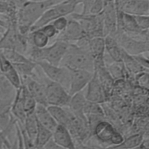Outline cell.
I'll list each match as a JSON object with an SVG mask.
<instances>
[{
    "label": "cell",
    "instance_id": "obj_1",
    "mask_svg": "<svg viewBox=\"0 0 149 149\" xmlns=\"http://www.w3.org/2000/svg\"><path fill=\"white\" fill-rule=\"evenodd\" d=\"M65 0H31L25 2L17 13V29L22 35H27L42 15L51 6Z\"/></svg>",
    "mask_w": 149,
    "mask_h": 149
},
{
    "label": "cell",
    "instance_id": "obj_2",
    "mask_svg": "<svg viewBox=\"0 0 149 149\" xmlns=\"http://www.w3.org/2000/svg\"><path fill=\"white\" fill-rule=\"evenodd\" d=\"M60 66L69 69L94 72V61L88 47V39L83 37L76 43H69Z\"/></svg>",
    "mask_w": 149,
    "mask_h": 149
},
{
    "label": "cell",
    "instance_id": "obj_3",
    "mask_svg": "<svg viewBox=\"0 0 149 149\" xmlns=\"http://www.w3.org/2000/svg\"><path fill=\"white\" fill-rule=\"evenodd\" d=\"M69 44L67 42L55 40L51 45L42 48H38L31 45L27 51L26 56L36 63L44 61L52 65H59Z\"/></svg>",
    "mask_w": 149,
    "mask_h": 149
},
{
    "label": "cell",
    "instance_id": "obj_4",
    "mask_svg": "<svg viewBox=\"0 0 149 149\" xmlns=\"http://www.w3.org/2000/svg\"><path fill=\"white\" fill-rule=\"evenodd\" d=\"M70 15L71 18L79 22L84 31L85 37L87 38L104 37V24L102 13L98 15H83L80 13H72Z\"/></svg>",
    "mask_w": 149,
    "mask_h": 149
},
{
    "label": "cell",
    "instance_id": "obj_5",
    "mask_svg": "<svg viewBox=\"0 0 149 149\" xmlns=\"http://www.w3.org/2000/svg\"><path fill=\"white\" fill-rule=\"evenodd\" d=\"M75 8V6L65 0L51 6L42 15L31 28L30 32L38 29L45 24L51 23L54 20L60 17L70 15L74 12Z\"/></svg>",
    "mask_w": 149,
    "mask_h": 149
},
{
    "label": "cell",
    "instance_id": "obj_6",
    "mask_svg": "<svg viewBox=\"0 0 149 149\" xmlns=\"http://www.w3.org/2000/svg\"><path fill=\"white\" fill-rule=\"evenodd\" d=\"M44 75L50 81L61 84L68 91L70 82V70L60 65H54L46 61L36 63Z\"/></svg>",
    "mask_w": 149,
    "mask_h": 149
},
{
    "label": "cell",
    "instance_id": "obj_7",
    "mask_svg": "<svg viewBox=\"0 0 149 149\" xmlns=\"http://www.w3.org/2000/svg\"><path fill=\"white\" fill-rule=\"evenodd\" d=\"M113 36L123 50L130 55L145 54L149 51V42L132 37L123 31H116Z\"/></svg>",
    "mask_w": 149,
    "mask_h": 149
},
{
    "label": "cell",
    "instance_id": "obj_8",
    "mask_svg": "<svg viewBox=\"0 0 149 149\" xmlns=\"http://www.w3.org/2000/svg\"><path fill=\"white\" fill-rule=\"evenodd\" d=\"M45 83L48 106L68 107L71 98L68 91L61 84L51 81L48 79Z\"/></svg>",
    "mask_w": 149,
    "mask_h": 149
},
{
    "label": "cell",
    "instance_id": "obj_9",
    "mask_svg": "<svg viewBox=\"0 0 149 149\" xmlns=\"http://www.w3.org/2000/svg\"><path fill=\"white\" fill-rule=\"evenodd\" d=\"M104 24V37L113 36L117 31L118 10L115 0L104 3L102 11Z\"/></svg>",
    "mask_w": 149,
    "mask_h": 149
},
{
    "label": "cell",
    "instance_id": "obj_10",
    "mask_svg": "<svg viewBox=\"0 0 149 149\" xmlns=\"http://www.w3.org/2000/svg\"><path fill=\"white\" fill-rule=\"evenodd\" d=\"M70 82L68 92L72 96L83 91L93 76L94 72L84 70L69 69Z\"/></svg>",
    "mask_w": 149,
    "mask_h": 149
},
{
    "label": "cell",
    "instance_id": "obj_11",
    "mask_svg": "<svg viewBox=\"0 0 149 149\" xmlns=\"http://www.w3.org/2000/svg\"><path fill=\"white\" fill-rule=\"evenodd\" d=\"M22 83L23 84L37 104L47 107L46 84L32 77L21 78Z\"/></svg>",
    "mask_w": 149,
    "mask_h": 149
},
{
    "label": "cell",
    "instance_id": "obj_12",
    "mask_svg": "<svg viewBox=\"0 0 149 149\" xmlns=\"http://www.w3.org/2000/svg\"><path fill=\"white\" fill-rule=\"evenodd\" d=\"M85 98L87 101L102 104L106 101L107 96L95 72L87 86Z\"/></svg>",
    "mask_w": 149,
    "mask_h": 149
},
{
    "label": "cell",
    "instance_id": "obj_13",
    "mask_svg": "<svg viewBox=\"0 0 149 149\" xmlns=\"http://www.w3.org/2000/svg\"><path fill=\"white\" fill-rule=\"evenodd\" d=\"M56 37L55 40L70 43V42H77L81 38L85 37V35L79 22L71 18L68 19V23L65 29L59 33Z\"/></svg>",
    "mask_w": 149,
    "mask_h": 149
},
{
    "label": "cell",
    "instance_id": "obj_14",
    "mask_svg": "<svg viewBox=\"0 0 149 149\" xmlns=\"http://www.w3.org/2000/svg\"><path fill=\"white\" fill-rule=\"evenodd\" d=\"M88 47L94 61V70L97 67L105 65L104 56L105 52L104 37H97L88 39Z\"/></svg>",
    "mask_w": 149,
    "mask_h": 149
},
{
    "label": "cell",
    "instance_id": "obj_15",
    "mask_svg": "<svg viewBox=\"0 0 149 149\" xmlns=\"http://www.w3.org/2000/svg\"><path fill=\"white\" fill-rule=\"evenodd\" d=\"M116 131L111 123L103 119L95 126L93 135L100 142L108 144L110 146L112 138Z\"/></svg>",
    "mask_w": 149,
    "mask_h": 149
},
{
    "label": "cell",
    "instance_id": "obj_16",
    "mask_svg": "<svg viewBox=\"0 0 149 149\" xmlns=\"http://www.w3.org/2000/svg\"><path fill=\"white\" fill-rule=\"evenodd\" d=\"M52 139L65 149H76L75 141L70 133L62 125H58L52 132Z\"/></svg>",
    "mask_w": 149,
    "mask_h": 149
},
{
    "label": "cell",
    "instance_id": "obj_17",
    "mask_svg": "<svg viewBox=\"0 0 149 149\" xmlns=\"http://www.w3.org/2000/svg\"><path fill=\"white\" fill-rule=\"evenodd\" d=\"M120 11L133 16L148 15L149 0H128Z\"/></svg>",
    "mask_w": 149,
    "mask_h": 149
},
{
    "label": "cell",
    "instance_id": "obj_18",
    "mask_svg": "<svg viewBox=\"0 0 149 149\" xmlns=\"http://www.w3.org/2000/svg\"><path fill=\"white\" fill-rule=\"evenodd\" d=\"M16 88L0 71V101L2 104L11 105L15 97Z\"/></svg>",
    "mask_w": 149,
    "mask_h": 149
},
{
    "label": "cell",
    "instance_id": "obj_19",
    "mask_svg": "<svg viewBox=\"0 0 149 149\" xmlns=\"http://www.w3.org/2000/svg\"><path fill=\"white\" fill-rule=\"evenodd\" d=\"M34 113L38 122L52 132L58 125L48 111L47 107L37 104Z\"/></svg>",
    "mask_w": 149,
    "mask_h": 149
},
{
    "label": "cell",
    "instance_id": "obj_20",
    "mask_svg": "<svg viewBox=\"0 0 149 149\" xmlns=\"http://www.w3.org/2000/svg\"><path fill=\"white\" fill-rule=\"evenodd\" d=\"M86 99L83 91L76 93L71 96L68 109L77 117L87 120V118L84 113V107Z\"/></svg>",
    "mask_w": 149,
    "mask_h": 149
},
{
    "label": "cell",
    "instance_id": "obj_21",
    "mask_svg": "<svg viewBox=\"0 0 149 149\" xmlns=\"http://www.w3.org/2000/svg\"><path fill=\"white\" fill-rule=\"evenodd\" d=\"M10 113L19 123L23 124L26 115L23 105L21 87L16 89L15 97L10 106Z\"/></svg>",
    "mask_w": 149,
    "mask_h": 149
},
{
    "label": "cell",
    "instance_id": "obj_22",
    "mask_svg": "<svg viewBox=\"0 0 149 149\" xmlns=\"http://www.w3.org/2000/svg\"><path fill=\"white\" fill-rule=\"evenodd\" d=\"M105 54L113 62H121L123 49L120 47L116 39L111 36L104 37Z\"/></svg>",
    "mask_w": 149,
    "mask_h": 149
},
{
    "label": "cell",
    "instance_id": "obj_23",
    "mask_svg": "<svg viewBox=\"0 0 149 149\" xmlns=\"http://www.w3.org/2000/svg\"><path fill=\"white\" fill-rule=\"evenodd\" d=\"M47 108L58 125L68 127L70 122V111L67 107L48 105Z\"/></svg>",
    "mask_w": 149,
    "mask_h": 149
},
{
    "label": "cell",
    "instance_id": "obj_24",
    "mask_svg": "<svg viewBox=\"0 0 149 149\" xmlns=\"http://www.w3.org/2000/svg\"><path fill=\"white\" fill-rule=\"evenodd\" d=\"M144 138L143 134L141 133H135L124 139L119 144L109 146L105 149H134L141 143Z\"/></svg>",
    "mask_w": 149,
    "mask_h": 149
},
{
    "label": "cell",
    "instance_id": "obj_25",
    "mask_svg": "<svg viewBox=\"0 0 149 149\" xmlns=\"http://www.w3.org/2000/svg\"><path fill=\"white\" fill-rule=\"evenodd\" d=\"M22 126L27 137L34 143L38 126V123L34 112L26 115L24 123Z\"/></svg>",
    "mask_w": 149,
    "mask_h": 149
},
{
    "label": "cell",
    "instance_id": "obj_26",
    "mask_svg": "<svg viewBox=\"0 0 149 149\" xmlns=\"http://www.w3.org/2000/svg\"><path fill=\"white\" fill-rule=\"evenodd\" d=\"M52 138V132L44 127L38 123V130L34 144L37 149H42L44 146Z\"/></svg>",
    "mask_w": 149,
    "mask_h": 149
},
{
    "label": "cell",
    "instance_id": "obj_27",
    "mask_svg": "<svg viewBox=\"0 0 149 149\" xmlns=\"http://www.w3.org/2000/svg\"><path fill=\"white\" fill-rule=\"evenodd\" d=\"M28 38L31 45L38 48L47 47L49 41V39L38 29L30 31L28 34Z\"/></svg>",
    "mask_w": 149,
    "mask_h": 149
},
{
    "label": "cell",
    "instance_id": "obj_28",
    "mask_svg": "<svg viewBox=\"0 0 149 149\" xmlns=\"http://www.w3.org/2000/svg\"><path fill=\"white\" fill-rule=\"evenodd\" d=\"M22 95L26 115L34 113L37 106V102L26 87L22 83Z\"/></svg>",
    "mask_w": 149,
    "mask_h": 149
},
{
    "label": "cell",
    "instance_id": "obj_29",
    "mask_svg": "<svg viewBox=\"0 0 149 149\" xmlns=\"http://www.w3.org/2000/svg\"><path fill=\"white\" fill-rule=\"evenodd\" d=\"M122 62H123L126 70H129L130 73L136 74L141 72L148 71L142 68L137 62L134 59L132 55H129L124 51H123Z\"/></svg>",
    "mask_w": 149,
    "mask_h": 149
},
{
    "label": "cell",
    "instance_id": "obj_30",
    "mask_svg": "<svg viewBox=\"0 0 149 149\" xmlns=\"http://www.w3.org/2000/svg\"><path fill=\"white\" fill-rule=\"evenodd\" d=\"M2 50L5 56L12 64L26 63L31 61L26 55L15 49H3Z\"/></svg>",
    "mask_w": 149,
    "mask_h": 149
},
{
    "label": "cell",
    "instance_id": "obj_31",
    "mask_svg": "<svg viewBox=\"0 0 149 149\" xmlns=\"http://www.w3.org/2000/svg\"><path fill=\"white\" fill-rule=\"evenodd\" d=\"M106 67L113 80H120L125 77L126 69L122 61L112 62Z\"/></svg>",
    "mask_w": 149,
    "mask_h": 149
},
{
    "label": "cell",
    "instance_id": "obj_32",
    "mask_svg": "<svg viewBox=\"0 0 149 149\" xmlns=\"http://www.w3.org/2000/svg\"><path fill=\"white\" fill-rule=\"evenodd\" d=\"M84 113L86 116L88 115L104 116V115L103 109L101 107L100 104L89 101L87 100L84 107Z\"/></svg>",
    "mask_w": 149,
    "mask_h": 149
},
{
    "label": "cell",
    "instance_id": "obj_33",
    "mask_svg": "<svg viewBox=\"0 0 149 149\" xmlns=\"http://www.w3.org/2000/svg\"><path fill=\"white\" fill-rule=\"evenodd\" d=\"M139 28L142 30H148L149 28L148 15H136L133 16Z\"/></svg>",
    "mask_w": 149,
    "mask_h": 149
},
{
    "label": "cell",
    "instance_id": "obj_34",
    "mask_svg": "<svg viewBox=\"0 0 149 149\" xmlns=\"http://www.w3.org/2000/svg\"><path fill=\"white\" fill-rule=\"evenodd\" d=\"M38 30L43 33L49 39L56 37L59 33L51 23L45 24L38 29Z\"/></svg>",
    "mask_w": 149,
    "mask_h": 149
},
{
    "label": "cell",
    "instance_id": "obj_35",
    "mask_svg": "<svg viewBox=\"0 0 149 149\" xmlns=\"http://www.w3.org/2000/svg\"><path fill=\"white\" fill-rule=\"evenodd\" d=\"M148 71L141 72L136 74L137 83L140 86L148 90Z\"/></svg>",
    "mask_w": 149,
    "mask_h": 149
},
{
    "label": "cell",
    "instance_id": "obj_36",
    "mask_svg": "<svg viewBox=\"0 0 149 149\" xmlns=\"http://www.w3.org/2000/svg\"><path fill=\"white\" fill-rule=\"evenodd\" d=\"M68 23V19L66 16H62L54 20L51 24L54 26L56 31L58 33H60L65 29Z\"/></svg>",
    "mask_w": 149,
    "mask_h": 149
},
{
    "label": "cell",
    "instance_id": "obj_37",
    "mask_svg": "<svg viewBox=\"0 0 149 149\" xmlns=\"http://www.w3.org/2000/svg\"><path fill=\"white\" fill-rule=\"evenodd\" d=\"M17 123L19 124V127H20V131H21V133H22L24 149H37L36 147V146H34L33 142L31 141L30 140V139L26 135L25 132L24 131V130L23 129V127H22V125L20 123H19L18 122H17Z\"/></svg>",
    "mask_w": 149,
    "mask_h": 149
},
{
    "label": "cell",
    "instance_id": "obj_38",
    "mask_svg": "<svg viewBox=\"0 0 149 149\" xmlns=\"http://www.w3.org/2000/svg\"><path fill=\"white\" fill-rule=\"evenodd\" d=\"M144 54H138L136 55H132L134 59L137 62L139 65H140L142 68L146 70H148L149 66V60L148 58L143 55Z\"/></svg>",
    "mask_w": 149,
    "mask_h": 149
},
{
    "label": "cell",
    "instance_id": "obj_39",
    "mask_svg": "<svg viewBox=\"0 0 149 149\" xmlns=\"http://www.w3.org/2000/svg\"><path fill=\"white\" fill-rule=\"evenodd\" d=\"M96 0H84L83 2V8L81 12V15H89L90 12L93 7Z\"/></svg>",
    "mask_w": 149,
    "mask_h": 149
},
{
    "label": "cell",
    "instance_id": "obj_40",
    "mask_svg": "<svg viewBox=\"0 0 149 149\" xmlns=\"http://www.w3.org/2000/svg\"><path fill=\"white\" fill-rule=\"evenodd\" d=\"M15 129H16V138H17V149H24L22 133H21V131H20L19 124L17 121L15 123Z\"/></svg>",
    "mask_w": 149,
    "mask_h": 149
},
{
    "label": "cell",
    "instance_id": "obj_41",
    "mask_svg": "<svg viewBox=\"0 0 149 149\" xmlns=\"http://www.w3.org/2000/svg\"><path fill=\"white\" fill-rule=\"evenodd\" d=\"M7 132L8 131H3V132L0 134V149H3L4 146H6L8 148L11 147L6 138Z\"/></svg>",
    "mask_w": 149,
    "mask_h": 149
},
{
    "label": "cell",
    "instance_id": "obj_42",
    "mask_svg": "<svg viewBox=\"0 0 149 149\" xmlns=\"http://www.w3.org/2000/svg\"><path fill=\"white\" fill-rule=\"evenodd\" d=\"M44 149H65L55 143L52 138L44 146Z\"/></svg>",
    "mask_w": 149,
    "mask_h": 149
},
{
    "label": "cell",
    "instance_id": "obj_43",
    "mask_svg": "<svg viewBox=\"0 0 149 149\" xmlns=\"http://www.w3.org/2000/svg\"><path fill=\"white\" fill-rule=\"evenodd\" d=\"M76 149H105V148H100L97 147H93L91 146H87L84 143H75Z\"/></svg>",
    "mask_w": 149,
    "mask_h": 149
},
{
    "label": "cell",
    "instance_id": "obj_44",
    "mask_svg": "<svg viewBox=\"0 0 149 149\" xmlns=\"http://www.w3.org/2000/svg\"><path fill=\"white\" fill-rule=\"evenodd\" d=\"M65 1L68 2H69V3H72L74 6H76L77 5H79L80 3H82V2L84 0H65Z\"/></svg>",
    "mask_w": 149,
    "mask_h": 149
},
{
    "label": "cell",
    "instance_id": "obj_45",
    "mask_svg": "<svg viewBox=\"0 0 149 149\" xmlns=\"http://www.w3.org/2000/svg\"><path fill=\"white\" fill-rule=\"evenodd\" d=\"M0 25L5 27V28L8 27V24L6 22H5L3 20H2L1 19H0Z\"/></svg>",
    "mask_w": 149,
    "mask_h": 149
},
{
    "label": "cell",
    "instance_id": "obj_46",
    "mask_svg": "<svg viewBox=\"0 0 149 149\" xmlns=\"http://www.w3.org/2000/svg\"><path fill=\"white\" fill-rule=\"evenodd\" d=\"M6 29L7 28H5V27H3V26L0 25V34L2 35L4 33V32L6 31Z\"/></svg>",
    "mask_w": 149,
    "mask_h": 149
},
{
    "label": "cell",
    "instance_id": "obj_47",
    "mask_svg": "<svg viewBox=\"0 0 149 149\" xmlns=\"http://www.w3.org/2000/svg\"><path fill=\"white\" fill-rule=\"evenodd\" d=\"M1 45H0V49H1Z\"/></svg>",
    "mask_w": 149,
    "mask_h": 149
},
{
    "label": "cell",
    "instance_id": "obj_48",
    "mask_svg": "<svg viewBox=\"0 0 149 149\" xmlns=\"http://www.w3.org/2000/svg\"><path fill=\"white\" fill-rule=\"evenodd\" d=\"M42 149H44V148H42Z\"/></svg>",
    "mask_w": 149,
    "mask_h": 149
}]
</instances>
